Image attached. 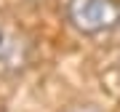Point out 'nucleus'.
Masks as SVG:
<instances>
[{
    "label": "nucleus",
    "instance_id": "1",
    "mask_svg": "<svg viewBox=\"0 0 120 112\" xmlns=\"http://www.w3.org/2000/svg\"><path fill=\"white\" fill-rule=\"evenodd\" d=\"M67 22L80 35L115 32L120 24V0H67Z\"/></svg>",
    "mask_w": 120,
    "mask_h": 112
},
{
    "label": "nucleus",
    "instance_id": "2",
    "mask_svg": "<svg viewBox=\"0 0 120 112\" xmlns=\"http://www.w3.org/2000/svg\"><path fill=\"white\" fill-rule=\"evenodd\" d=\"M32 61V43L22 32L3 30L0 37V75H19Z\"/></svg>",
    "mask_w": 120,
    "mask_h": 112
},
{
    "label": "nucleus",
    "instance_id": "3",
    "mask_svg": "<svg viewBox=\"0 0 120 112\" xmlns=\"http://www.w3.org/2000/svg\"><path fill=\"white\" fill-rule=\"evenodd\" d=\"M64 112H101V107H96L91 101H80V104H69Z\"/></svg>",
    "mask_w": 120,
    "mask_h": 112
},
{
    "label": "nucleus",
    "instance_id": "4",
    "mask_svg": "<svg viewBox=\"0 0 120 112\" xmlns=\"http://www.w3.org/2000/svg\"><path fill=\"white\" fill-rule=\"evenodd\" d=\"M115 32H117V35H120V24H117V27H115Z\"/></svg>",
    "mask_w": 120,
    "mask_h": 112
},
{
    "label": "nucleus",
    "instance_id": "5",
    "mask_svg": "<svg viewBox=\"0 0 120 112\" xmlns=\"http://www.w3.org/2000/svg\"><path fill=\"white\" fill-rule=\"evenodd\" d=\"M0 37H3V27H0Z\"/></svg>",
    "mask_w": 120,
    "mask_h": 112
}]
</instances>
